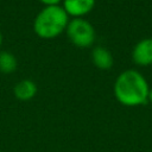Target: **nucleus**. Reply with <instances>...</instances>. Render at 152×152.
Here are the masks:
<instances>
[{"label":"nucleus","instance_id":"f257e3e1","mask_svg":"<svg viewBox=\"0 0 152 152\" xmlns=\"http://www.w3.org/2000/svg\"><path fill=\"white\" fill-rule=\"evenodd\" d=\"M150 87L146 78L137 70L122 71L114 83V95L116 100L128 107L145 104L148 101Z\"/></svg>","mask_w":152,"mask_h":152},{"label":"nucleus","instance_id":"f03ea898","mask_svg":"<svg viewBox=\"0 0 152 152\" xmlns=\"http://www.w3.org/2000/svg\"><path fill=\"white\" fill-rule=\"evenodd\" d=\"M69 24V15L59 5L44 7L33 23L34 32L42 38H55L59 36Z\"/></svg>","mask_w":152,"mask_h":152},{"label":"nucleus","instance_id":"7ed1b4c3","mask_svg":"<svg viewBox=\"0 0 152 152\" xmlns=\"http://www.w3.org/2000/svg\"><path fill=\"white\" fill-rule=\"evenodd\" d=\"M66 32L72 44L78 48H88L95 40V30L93 25L82 18H75L69 21Z\"/></svg>","mask_w":152,"mask_h":152},{"label":"nucleus","instance_id":"20e7f679","mask_svg":"<svg viewBox=\"0 0 152 152\" xmlns=\"http://www.w3.org/2000/svg\"><path fill=\"white\" fill-rule=\"evenodd\" d=\"M132 57L138 65H151L152 64V38H145L137 43L133 49Z\"/></svg>","mask_w":152,"mask_h":152},{"label":"nucleus","instance_id":"39448f33","mask_svg":"<svg viewBox=\"0 0 152 152\" xmlns=\"http://www.w3.org/2000/svg\"><path fill=\"white\" fill-rule=\"evenodd\" d=\"M95 6V0H64L63 8L68 15L81 18L89 13Z\"/></svg>","mask_w":152,"mask_h":152},{"label":"nucleus","instance_id":"423d86ee","mask_svg":"<svg viewBox=\"0 0 152 152\" xmlns=\"http://www.w3.org/2000/svg\"><path fill=\"white\" fill-rule=\"evenodd\" d=\"M91 59H93V63L99 69H102V70H108L113 65L112 53L102 46H97L91 51Z\"/></svg>","mask_w":152,"mask_h":152},{"label":"nucleus","instance_id":"0eeeda50","mask_svg":"<svg viewBox=\"0 0 152 152\" xmlns=\"http://www.w3.org/2000/svg\"><path fill=\"white\" fill-rule=\"evenodd\" d=\"M37 93V86L31 80H23L18 82L14 87V95L18 100L28 101Z\"/></svg>","mask_w":152,"mask_h":152},{"label":"nucleus","instance_id":"6e6552de","mask_svg":"<svg viewBox=\"0 0 152 152\" xmlns=\"http://www.w3.org/2000/svg\"><path fill=\"white\" fill-rule=\"evenodd\" d=\"M17 69V58L8 51L0 52V71L5 74L13 72Z\"/></svg>","mask_w":152,"mask_h":152},{"label":"nucleus","instance_id":"1a4fd4ad","mask_svg":"<svg viewBox=\"0 0 152 152\" xmlns=\"http://www.w3.org/2000/svg\"><path fill=\"white\" fill-rule=\"evenodd\" d=\"M40 1L46 6H57L61 2V0H40Z\"/></svg>","mask_w":152,"mask_h":152},{"label":"nucleus","instance_id":"9d476101","mask_svg":"<svg viewBox=\"0 0 152 152\" xmlns=\"http://www.w3.org/2000/svg\"><path fill=\"white\" fill-rule=\"evenodd\" d=\"M148 101L152 103V88H151L150 91H148Z\"/></svg>","mask_w":152,"mask_h":152},{"label":"nucleus","instance_id":"9b49d317","mask_svg":"<svg viewBox=\"0 0 152 152\" xmlns=\"http://www.w3.org/2000/svg\"><path fill=\"white\" fill-rule=\"evenodd\" d=\"M1 44H2V33L0 31V46H1Z\"/></svg>","mask_w":152,"mask_h":152}]
</instances>
